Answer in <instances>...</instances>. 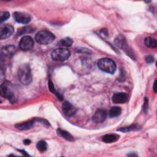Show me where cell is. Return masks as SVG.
<instances>
[{
    "mask_svg": "<svg viewBox=\"0 0 157 157\" xmlns=\"http://www.w3.org/2000/svg\"><path fill=\"white\" fill-rule=\"evenodd\" d=\"M148 98L145 97L144 99V110L146 113L148 109Z\"/></svg>",
    "mask_w": 157,
    "mask_h": 157,
    "instance_id": "4316f807",
    "label": "cell"
},
{
    "mask_svg": "<svg viewBox=\"0 0 157 157\" xmlns=\"http://www.w3.org/2000/svg\"><path fill=\"white\" fill-rule=\"evenodd\" d=\"M10 17V13L8 12H1L0 13V22L2 23L7 20Z\"/></svg>",
    "mask_w": 157,
    "mask_h": 157,
    "instance_id": "cb8c5ba5",
    "label": "cell"
},
{
    "mask_svg": "<svg viewBox=\"0 0 157 157\" xmlns=\"http://www.w3.org/2000/svg\"><path fill=\"white\" fill-rule=\"evenodd\" d=\"M33 45H34L33 39L29 36H25L23 37L19 42L20 48L25 51L31 49Z\"/></svg>",
    "mask_w": 157,
    "mask_h": 157,
    "instance_id": "8992f818",
    "label": "cell"
},
{
    "mask_svg": "<svg viewBox=\"0 0 157 157\" xmlns=\"http://www.w3.org/2000/svg\"><path fill=\"white\" fill-rule=\"evenodd\" d=\"M13 27L9 24L1 25L0 27V38L1 39H6L10 37L13 33Z\"/></svg>",
    "mask_w": 157,
    "mask_h": 157,
    "instance_id": "ba28073f",
    "label": "cell"
},
{
    "mask_svg": "<svg viewBox=\"0 0 157 157\" xmlns=\"http://www.w3.org/2000/svg\"><path fill=\"white\" fill-rule=\"evenodd\" d=\"M75 50L77 52H80V53H87V54L91 53V51L90 49H88L86 48H82V47L76 48Z\"/></svg>",
    "mask_w": 157,
    "mask_h": 157,
    "instance_id": "d4e9b609",
    "label": "cell"
},
{
    "mask_svg": "<svg viewBox=\"0 0 157 157\" xmlns=\"http://www.w3.org/2000/svg\"><path fill=\"white\" fill-rule=\"evenodd\" d=\"M121 109L120 107L114 106L110 109L109 112V116L110 118L117 117L121 114Z\"/></svg>",
    "mask_w": 157,
    "mask_h": 157,
    "instance_id": "e0dca14e",
    "label": "cell"
},
{
    "mask_svg": "<svg viewBox=\"0 0 157 157\" xmlns=\"http://www.w3.org/2000/svg\"><path fill=\"white\" fill-rule=\"evenodd\" d=\"M19 151H20L21 153H22L25 156H28V155L27 154V153L25 151V150H18Z\"/></svg>",
    "mask_w": 157,
    "mask_h": 157,
    "instance_id": "4dcf8cb0",
    "label": "cell"
},
{
    "mask_svg": "<svg viewBox=\"0 0 157 157\" xmlns=\"http://www.w3.org/2000/svg\"><path fill=\"white\" fill-rule=\"evenodd\" d=\"M32 29H33L30 26H25V27H23V28L19 29L17 33V34L18 36H21V35L26 34V33H31L32 31Z\"/></svg>",
    "mask_w": 157,
    "mask_h": 157,
    "instance_id": "603a6c76",
    "label": "cell"
},
{
    "mask_svg": "<svg viewBox=\"0 0 157 157\" xmlns=\"http://www.w3.org/2000/svg\"><path fill=\"white\" fill-rule=\"evenodd\" d=\"M36 147L39 151L40 152H44L47 150V144L45 141L40 140L37 142L36 145Z\"/></svg>",
    "mask_w": 157,
    "mask_h": 157,
    "instance_id": "44dd1931",
    "label": "cell"
},
{
    "mask_svg": "<svg viewBox=\"0 0 157 157\" xmlns=\"http://www.w3.org/2000/svg\"><path fill=\"white\" fill-rule=\"evenodd\" d=\"M145 62H146L147 63H148V64H150V63H153V62H154L155 59H154L153 56L149 55H147V56H145Z\"/></svg>",
    "mask_w": 157,
    "mask_h": 157,
    "instance_id": "484cf974",
    "label": "cell"
},
{
    "mask_svg": "<svg viewBox=\"0 0 157 157\" xmlns=\"http://www.w3.org/2000/svg\"><path fill=\"white\" fill-rule=\"evenodd\" d=\"M35 121H36L35 119H33L26 122L18 123L15 125V128L19 130H28L31 129L33 126Z\"/></svg>",
    "mask_w": 157,
    "mask_h": 157,
    "instance_id": "5bb4252c",
    "label": "cell"
},
{
    "mask_svg": "<svg viewBox=\"0 0 157 157\" xmlns=\"http://www.w3.org/2000/svg\"><path fill=\"white\" fill-rule=\"evenodd\" d=\"M48 88H49V90H50V91L51 92H52L53 94H55L58 97V99L62 100V96H61L60 95V94L55 90V86H54V85H53L52 82L50 81V80L48 81Z\"/></svg>",
    "mask_w": 157,
    "mask_h": 157,
    "instance_id": "7402d4cb",
    "label": "cell"
},
{
    "mask_svg": "<svg viewBox=\"0 0 157 157\" xmlns=\"http://www.w3.org/2000/svg\"><path fill=\"white\" fill-rule=\"evenodd\" d=\"M98 66L102 71L111 74L115 72L117 68L115 63L108 58L100 59L98 62Z\"/></svg>",
    "mask_w": 157,
    "mask_h": 157,
    "instance_id": "7a4b0ae2",
    "label": "cell"
},
{
    "mask_svg": "<svg viewBox=\"0 0 157 157\" xmlns=\"http://www.w3.org/2000/svg\"><path fill=\"white\" fill-rule=\"evenodd\" d=\"M71 55L70 51L67 48H58L54 50L51 54L52 58L55 61H63L69 58Z\"/></svg>",
    "mask_w": 157,
    "mask_h": 157,
    "instance_id": "277c9868",
    "label": "cell"
},
{
    "mask_svg": "<svg viewBox=\"0 0 157 157\" xmlns=\"http://www.w3.org/2000/svg\"><path fill=\"white\" fill-rule=\"evenodd\" d=\"M137 129H138V126L137 125H136V124H132V125H130L129 126L120 128L118 129L117 131H121V132H129V131H131L136 130Z\"/></svg>",
    "mask_w": 157,
    "mask_h": 157,
    "instance_id": "ffe728a7",
    "label": "cell"
},
{
    "mask_svg": "<svg viewBox=\"0 0 157 157\" xmlns=\"http://www.w3.org/2000/svg\"><path fill=\"white\" fill-rule=\"evenodd\" d=\"M156 80H155L154 82V83H153V91L155 93H156Z\"/></svg>",
    "mask_w": 157,
    "mask_h": 157,
    "instance_id": "f546056e",
    "label": "cell"
},
{
    "mask_svg": "<svg viewBox=\"0 0 157 157\" xmlns=\"http://www.w3.org/2000/svg\"><path fill=\"white\" fill-rule=\"evenodd\" d=\"M0 93L1 96L8 99L11 102H13L15 100L14 96L12 93V91L8 88V86L6 85V84L2 83L1 85L0 88Z\"/></svg>",
    "mask_w": 157,
    "mask_h": 157,
    "instance_id": "9c48e42d",
    "label": "cell"
},
{
    "mask_svg": "<svg viewBox=\"0 0 157 157\" xmlns=\"http://www.w3.org/2000/svg\"><path fill=\"white\" fill-rule=\"evenodd\" d=\"M144 43L146 46L150 48H156L157 47V42L155 38L147 37L144 40Z\"/></svg>",
    "mask_w": 157,
    "mask_h": 157,
    "instance_id": "ac0fdd59",
    "label": "cell"
},
{
    "mask_svg": "<svg viewBox=\"0 0 157 157\" xmlns=\"http://www.w3.org/2000/svg\"><path fill=\"white\" fill-rule=\"evenodd\" d=\"M72 43L73 40H72V39L69 37H66L64 39L60 40L58 42V45L62 47H70L72 45Z\"/></svg>",
    "mask_w": 157,
    "mask_h": 157,
    "instance_id": "d6986e66",
    "label": "cell"
},
{
    "mask_svg": "<svg viewBox=\"0 0 157 157\" xmlns=\"http://www.w3.org/2000/svg\"><path fill=\"white\" fill-rule=\"evenodd\" d=\"M128 99V96L126 93H117L113 95L112 100L115 104H123Z\"/></svg>",
    "mask_w": 157,
    "mask_h": 157,
    "instance_id": "8fae6325",
    "label": "cell"
},
{
    "mask_svg": "<svg viewBox=\"0 0 157 157\" xmlns=\"http://www.w3.org/2000/svg\"><path fill=\"white\" fill-rule=\"evenodd\" d=\"M55 38V35L50 31L42 30L38 32L35 36L36 41L41 45H47L52 43Z\"/></svg>",
    "mask_w": 157,
    "mask_h": 157,
    "instance_id": "3957f363",
    "label": "cell"
},
{
    "mask_svg": "<svg viewBox=\"0 0 157 157\" xmlns=\"http://www.w3.org/2000/svg\"><path fill=\"white\" fill-rule=\"evenodd\" d=\"M101 33H102V34H104L106 36H107V34H108L107 30L106 29H102L101 31Z\"/></svg>",
    "mask_w": 157,
    "mask_h": 157,
    "instance_id": "f1b7e54d",
    "label": "cell"
},
{
    "mask_svg": "<svg viewBox=\"0 0 157 157\" xmlns=\"http://www.w3.org/2000/svg\"><path fill=\"white\" fill-rule=\"evenodd\" d=\"M16 48L13 45H7L2 48L1 53V58L7 57L10 58L15 53Z\"/></svg>",
    "mask_w": 157,
    "mask_h": 157,
    "instance_id": "4fadbf2b",
    "label": "cell"
},
{
    "mask_svg": "<svg viewBox=\"0 0 157 157\" xmlns=\"http://www.w3.org/2000/svg\"><path fill=\"white\" fill-rule=\"evenodd\" d=\"M13 18L17 23L21 24H28L31 20V17L29 14L21 12H14Z\"/></svg>",
    "mask_w": 157,
    "mask_h": 157,
    "instance_id": "52a82bcc",
    "label": "cell"
},
{
    "mask_svg": "<svg viewBox=\"0 0 157 157\" xmlns=\"http://www.w3.org/2000/svg\"><path fill=\"white\" fill-rule=\"evenodd\" d=\"M115 45L120 48L121 50H123L132 59H135V56L134 55L131 50V48L128 46L125 39L124 38L123 36L120 35L118 36L115 39Z\"/></svg>",
    "mask_w": 157,
    "mask_h": 157,
    "instance_id": "5b68a950",
    "label": "cell"
},
{
    "mask_svg": "<svg viewBox=\"0 0 157 157\" xmlns=\"http://www.w3.org/2000/svg\"><path fill=\"white\" fill-rule=\"evenodd\" d=\"M62 110H63L64 114L67 117H71L73 116L77 111L76 108L74 107L68 101H64L63 103Z\"/></svg>",
    "mask_w": 157,
    "mask_h": 157,
    "instance_id": "30bf717a",
    "label": "cell"
},
{
    "mask_svg": "<svg viewBox=\"0 0 157 157\" xmlns=\"http://www.w3.org/2000/svg\"><path fill=\"white\" fill-rule=\"evenodd\" d=\"M57 133L59 136H61L62 137L64 138L65 139H66L69 141H74V138L73 137V136L66 131L63 130L61 129H58Z\"/></svg>",
    "mask_w": 157,
    "mask_h": 157,
    "instance_id": "2e32d148",
    "label": "cell"
},
{
    "mask_svg": "<svg viewBox=\"0 0 157 157\" xmlns=\"http://www.w3.org/2000/svg\"><path fill=\"white\" fill-rule=\"evenodd\" d=\"M31 141L29 139H25V140H23V144L25 145H29V144H31Z\"/></svg>",
    "mask_w": 157,
    "mask_h": 157,
    "instance_id": "83f0119b",
    "label": "cell"
},
{
    "mask_svg": "<svg viewBox=\"0 0 157 157\" xmlns=\"http://www.w3.org/2000/svg\"><path fill=\"white\" fill-rule=\"evenodd\" d=\"M107 117V112L104 109H98L96 111L93 117V120L95 123H102L103 122Z\"/></svg>",
    "mask_w": 157,
    "mask_h": 157,
    "instance_id": "7c38bea8",
    "label": "cell"
},
{
    "mask_svg": "<svg viewBox=\"0 0 157 157\" xmlns=\"http://www.w3.org/2000/svg\"><path fill=\"white\" fill-rule=\"evenodd\" d=\"M119 139V136L116 134H107L104 135L102 140L105 143H113L116 142Z\"/></svg>",
    "mask_w": 157,
    "mask_h": 157,
    "instance_id": "9a60e30c",
    "label": "cell"
},
{
    "mask_svg": "<svg viewBox=\"0 0 157 157\" xmlns=\"http://www.w3.org/2000/svg\"><path fill=\"white\" fill-rule=\"evenodd\" d=\"M18 77L20 82L25 85L31 83L32 74L30 66L28 64H23L20 66L18 70Z\"/></svg>",
    "mask_w": 157,
    "mask_h": 157,
    "instance_id": "6da1fadb",
    "label": "cell"
}]
</instances>
